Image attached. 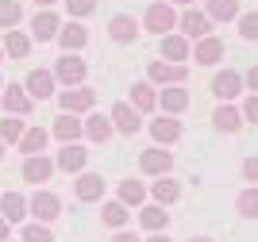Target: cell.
I'll return each mask as SVG.
<instances>
[{
  "instance_id": "6da1fadb",
  "label": "cell",
  "mask_w": 258,
  "mask_h": 242,
  "mask_svg": "<svg viewBox=\"0 0 258 242\" xmlns=\"http://www.w3.org/2000/svg\"><path fill=\"white\" fill-rule=\"evenodd\" d=\"M27 211L46 227V223H54L58 215H62V200H58L54 192H35L31 200H27Z\"/></svg>"
},
{
  "instance_id": "7a4b0ae2",
  "label": "cell",
  "mask_w": 258,
  "mask_h": 242,
  "mask_svg": "<svg viewBox=\"0 0 258 242\" xmlns=\"http://www.w3.org/2000/svg\"><path fill=\"white\" fill-rule=\"evenodd\" d=\"M173 23H177V16H173V8L170 4H151V8H147V16H143V27H147V31H154V35H170V27Z\"/></svg>"
},
{
  "instance_id": "3957f363",
  "label": "cell",
  "mask_w": 258,
  "mask_h": 242,
  "mask_svg": "<svg viewBox=\"0 0 258 242\" xmlns=\"http://www.w3.org/2000/svg\"><path fill=\"white\" fill-rule=\"evenodd\" d=\"M93 100H97V93H93V89H81V85H77V89H66V93L58 96V104H62L66 116L89 112V108H93Z\"/></svg>"
},
{
  "instance_id": "277c9868",
  "label": "cell",
  "mask_w": 258,
  "mask_h": 242,
  "mask_svg": "<svg viewBox=\"0 0 258 242\" xmlns=\"http://www.w3.org/2000/svg\"><path fill=\"white\" fill-rule=\"evenodd\" d=\"M54 77L62 85H70V89H77V85L85 81V62L74 58V54H66V58H58V65H54Z\"/></svg>"
},
{
  "instance_id": "5b68a950",
  "label": "cell",
  "mask_w": 258,
  "mask_h": 242,
  "mask_svg": "<svg viewBox=\"0 0 258 242\" xmlns=\"http://www.w3.org/2000/svg\"><path fill=\"white\" fill-rule=\"evenodd\" d=\"M89 162V150L85 146H77V142H66L62 150H58V158H54V166L66 169V173H81Z\"/></svg>"
},
{
  "instance_id": "8992f818",
  "label": "cell",
  "mask_w": 258,
  "mask_h": 242,
  "mask_svg": "<svg viewBox=\"0 0 258 242\" xmlns=\"http://www.w3.org/2000/svg\"><path fill=\"white\" fill-rule=\"evenodd\" d=\"M208 31H212V20H208L205 12H185L181 16V39H208Z\"/></svg>"
},
{
  "instance_id": "52a82bcc",
  "label": "cell",
  "mask_w": 258,
  "mask_h": 242,
  "mask_svg": "<svg viewBox=\"0 0 258 242\" xmlns=\"http://www.w3.org/2000/svg\"><path fill=\"white\" fill-rule=\"evenodd\" d=\"M108 119H112V127H116L119 135H135V131H139V127H143L139 112H135V108H131V104H116V108H112V116H108Z\"/></svg>"
},
{
  "instance_id": "ba28073f",
  "label": "cell",
  "mask_w": 258,
  "mask_h": 242,
  "mask_svg": "<svg viewBox=\"0 0 258 242\" xmlns=\"http://www.w3.org/2000/svg\"><path fill=\"white\" fill-rule=\"evenodd\" d=\"M147 77H151L154 85H181V81H185V65L151 62V65H147Z\"/></svg>"
},
{
  "instance_id": "9c48e42d",
  "label": "cell",
  "mask_w": 258,
  "mask_h": 242,
  "mask_svg": "<svg viewBox=\"0 0 258 242\" xmlns=\"http://www.w3.org/2000/svg\"><path fill=\"white\" fill-rule=\"evenodd\" d=\"M74 189H77V200L81 204H93L104 196V181H100V173H81Z\"/></svg>"
},
{
  "instance_id": "30bf717a",
  "label": "cell",
  "mask_w": 258,
  "mask_h": 242,
  "mask_svg": "<svg viewBox=\"0 0 258 242\" xmlns=\"http://www.w3.org/2000/svg\"><path fill=\"white\" fill-rule=\"evenodd\" d=\"M23 89H27V96H31V100H50V96H54V73L35 69V73L27 77V85H23Z\"/></svg>"
},
{
  "instance_id": "8fae6325",
  "label": "cell",
  "mask_w": 258,
  "mask_h": 242,
  "mask_svg": "<svg viewBox=\"0 0 258 242\" xmlns=\"http://www.w3.org/2000/svg\"><path fill=\"white\" fill-rule=\"evenodd\" d=\"M0 100H4V112H12V116H27V112H31V96L23 93L20 85H8V89L0 93Z\"/></svg>"
},
{
  "instance_id": "7c38bea8",
  "label": "cell",
  "mask_w": 258,
  "mask_h": 242,
  "mask_svg": "<svg viewBox=\"0 0 258 242\" xmlns=\"http://www.w3.org/2000/svg\"><path fill=\"white\" fill-rule=\"evenodd\" d=\"M239 89H243V77H239L235 69H224V73H216V81H212V93L220 96V100H235Z\"/></svg>"
},
{
  "instance_id": "4fadbf2b",
  "label": "cell",
  "mask_w": 258,
  "mask_h": 242,
  "mask_svg": "<svg viewBox=\"0 0 258 242\" xmlns=\"http://www.w3.org/2000/svg\"><path fill=\"white\" fill-rule=\"evenodd\" d=\"M58 27H62V23H58V16H54V12H39V16L31 20V35H35L39 42L58 39Z\"/></svg>"
},
{
  "instance_id": "5bb4252c",
  "label": "cell",
  "mask_w": 258,
  "mask_h": 242,
  "mask_svg": "<svg viewBox=\"0 0 258 242\" xmlns=\"http://www.w3.org/2000/svg\"><path fill=\"white\" fill-rule=\"evenodd\" d=\"M54 173V162L43 158V154H35V158L23 162V181H31V185H39V181H50Z\"/></svg>"
},
{
  "instance_id": "9a60e30c",
  "label": "cell",
  "mask_w": 258,
  "mask_h": 242,
  "mask_svg": "<svg viewBox=\"0 0 258 242\" xmlns=\"http://www.w3.org/2000/svg\"><path fill=\"white\" fill-rule=\"evenodd\" d=\"M23 215H27V200H23L20 192H4V196H0V219L16 223V219H23Z\"/></svg>"
},
{
  "instance_id": "2e32d148",
  "label": "cell",
  "mask_w": 258,
  "mask_h": 242,
  "mask_svg": "<svg viewBox=\"0 0 258 242\" xmlns=\"http://www.w3.org/2000/svg\"><path fill=\"white\" fill-rule=\"evenodd\" d=\"M162 54L170 58V65H185V58H189V39H181V35H162Z\"/></svg>"
},
{
  "instance_id": "e0dca14e",
  "label": "cell",
  "mask_w": 258,
  "mask_h": 242,
  "mask_svg": "<svg viewBox=\"0 0 258 242\" xmlns=\"http://www.w3.org/2000/svg\"><path fill=\"white\" fill-rule=\"evenodd\" d=\"M212 123H216V131H227V135H235L239 127H243V116H239V108L220 104V108L212 112Z\"/></svg>"
},
{
  "instance_id": "ac0fdd59",
  "label": "cell",
  "mask_w": 258,
  "mask_h": 242,
  "mask_svg": "<svg viewBox=\"0 0 258 242\" xmlns=\"http://www.w3.org/2000/svg\"><path fill=\"white\" fill-rule=\"evenodd\" d=\"M58 42L66 46V54H74V50H81L89 42V35H85L81 23H66V27H58Z\"/></svg>"
},
{
  "instance_id": "d6986e66",
  "label": "cell",
  "mask_w": 258,
  "mask_h": 242,
  "mask_svg": "<svg viewBox=\"0 0 258 242\" xmlns=\"http://www.w3.org/2000/svg\"><path fill=\"white\" fill-rule=\"evenodd\" d=\"M139 166H143V173H154V177H162V173H170L173 158H170V150H147Z\"/></svg>"
},
{
  "instance_id": "ffe728a7",
  "label": "cell",
  "mask_w": 258,
  "mask_h": 242,
  "mask_svg": "<svg viewBox=\"0 0 258 242\" xmlns=\"http://www.w3.org/2000/svg\"><path fill=\"white\" fill-rule=\"evenodd\" d=\"M0 50L8 54L12 62H20V58H27V54H31V39H27L23 31H8V35H4V46H0Z\"/></svg>"
},
{
  "instance_id": "44dd1931",
  "label": "cell",
  "mask_w": 258,
  "mask_h": 242,
  "mask_svg": "<svg viewBox=\"0 0 258 242\" xmlns=\"http://www.w3.org/2000/svg\"><path fill=\"white\" fill-rule=\"evenodd\" d=\"M108 35L116 42H135V35H139V23L131 20V16H112V23H108Z\"/></svg>"
},
{
  "instance_id": "7402d4cb",
  "label": "cell",
  "mask_w": 258,
  "mask_h": 242,
  "mask_svg": "<svg viewBox=\"0 0 258 242\" xmlns=\"http://www.w3.org/2000/svg\"><path fill=\"white\" fill-rule=\"evenodd\" d=\"M193 58H197L201 65H216L220 58H224V42L208 35V39H201V42H197V54H193Z\"/></svg>"
},
{
  "instance_id": "603a6c76",
  "label": "cell",
  "mask_w": 258,
  "mask_h": 242,
  "mask_svg": "<svg viewBox=\"0 0 258 242\" xmlns=\"http://www.w3.org/2000/svg\"><path fill=\"white\" fill-rule=\"evenodd\" d=\"M131 104H135V112H154L158 93H154L147 81H139V85H131Z\"/></svg>"
},
{
  "instance_id": "cb8c5ba5",
  "label": "cell",
  "mask_w": 258,
  "mask_h": 242,
  "mask_svg": "<svg viewBox=\"0 0 258 242\" xmlns=\"http://www.w3.org/2000/svg\"><path fill=\"white\" fill-rule=\"evenodd\" d=\"M162 108H166V112H173V116H177V112H185V108H189V93H185L181 85L162 89Z\"/></svg>"
},
{
  "instance_id": "d4e9b609",
  "label": "cell",
  "mask_w": 258,
  "mask_h": 242,
  "mask_svg": "<svg viewBox=\"0 0 258 242\" xmlns=\"http://www.w3.org/2000/svg\"><path fill=\"white\" fill-rule=\"evenodd\" d=\"M151 135H154V142H177L181 138V123L177 119H154Z\"/></svg>"
},
{
  "instance_id": "484cf974",
  "label": "cell",
  "mask_w": 258,
  "mask_h": 242,
  "mask_svg": "<svg viewBox=\"0 0 258 242\" xmlns=\"http://www.w3.org/2000/svg\"><path fill=\"white\" fill-rule=\"evenodd\" d=\"M151 196L158 200V208H166V204H173L177 196H181V189H177V181H166V177H158L151 185Z\"/></svg>"
},
{
  "instance_id": "4316f807",
  "label": "cell",
  "mask_w": 258,
  "mask_h": 242,
  "mask_svg": "<svg viewBox=\"0 0 258 242\" xmlns=\"http://www.w3.org/2000/svg\"><path fill=\"white\" fill-rule=\"evenodd\" d=\"M43 146H46V131H43V127H31V131H23V138H20V150L27 154V158L43 154Z\"/></svg>"
},
{
  "instance_id": "83f0119b",
  "label": "cell",
  "mask_w": 258,
  "mask_h": 242,
  "mask_svg": "<svg viewBox=\"0 0 258 242\" xmlns=\"http://www.w3.org/2000/svg\"><path fill=\"white\" fill-rule=\"evenodd\" d=\"M81 127H85V135L93 142H108L112 138V119L108 116H89V123H81Z\"/></svg>"
},
{
  "instance_id": "f1b7e54d",
  "label": "cell",
  "mask_w": 258,
  "mask_h": 242,
  "mask_svg": "<svg viewBox=\"0 0 258 242\" xmlns=\"http://www.w3.org/2000/svg\"><path fill=\"white\" fill-rule=\"evenodd\" d=\"M81 119H74V116H62V119H54V135L62 138V142H77L81 138Z\"/></svg>"
},
{
  "instance_id": "f546056e",
  "label": "cell",
  "mask_w": 258,
  "mask_h": 242,
  "mask_svg": "<svg viewBox=\"0 0 258 242\" xmlns=\"http://www.w3.org/2000/svg\"><path fill=\"white\" fill-rule=\"evenodd\" d=\"M239 16V0H208V20H235Z\"/></svg>"
},
{
  "instance_id": "4dcf8cb0",
  "label": "cell",
  "mask_w": 258,
  "mask_h": 242,
  "mask_svg": "<svg viewBox=\"0 0 258 242\" xmlns=\"http://www.w3.org/2000/svg\"><path fill=\"white\" fill-rule=\"evenodd\" d=\"M143 227H147V231H162V227H166V223H170V211H162L158 204H151V208H143Z\"/></svg>"
},
{
  "instance_id": "1f68e13d",
  "label": "cell",
  "mask_w": 258,
  "mask_h": 242,
  "mask_svg": "<svg viewBox=\"0 0 258 242\" xmlns=\"http://www.w3.org/2000/svg\"><path fill=\"white\" fill-rule=\"evenodd\" d=\"M239 215H247V219H258V185L247 192H239V200H235Z\"/></svg>"
},
{
  "instance_id": "d6a6232c",
  "label": "cell",
  "mask_w": 258,
  "mask_h": 242,
  "mask_svg": "<svg viewBox=\"0 0 258 242\" xmlns=\"http://www.w3.org/2000/svg\"><path fill=\"white\" fill-rule=\"evenodd\" d=\"M20 138H23V119L4 116L0 119V142H20Z\"/></svg>"
},
{
  "instance_id": "836d02e7",
  "label": "cell",
  "mask_w": 258,
  "mask_h": 242,
  "mask_svg": "<svg viewBox=\"0 0 258 242\" xmlns=\"http://www.w3.org/2000/svg\"><path fill=\"white\" fill-rule=\"evenodd\" d=\"M143 196H147V189L139 181H123L119 185V204H143Z\"/></svg>"
},
{
  "instance_id": "e575fe53",
  "label": "cell",
  "mask_w": 258,
  "mask_h": 242,
  "mask_svg": "<svg viewBox=\"0 0 258 242\" xmlns=\"http://www.w3.org/2000/svg\"><path fill=\"white\" fill-rule=\"evenodd\" d=\"M16 23H20V4H16V0H0V27L12 31Z\"/></svg>"
},
{
  "instance_id": "d590c367",
  "label": "cell",
  "mask_w": 258,
  "mask_h": 242,
  "mask_svg": "<svg viewBox=\"0 0 258 242\" xmlns=\"http://www.w3.org/2000/svg\"><path fill=\"white\" fill-rule=\"evenodd\" d=\"M100 211H104V223H108V227H123V223H127V208H123V204H119V200L104 204V208H100Z\"/></svg>"
},
{
  "instance_id": "8d00e7d4",
  "label": "cell",
  "mask_w": 258,
  "mask_h": 242,
  "mask_svg": "<svg viewBox=\"0 0 258 242\" xmlns=\"http://www.w3.org/2000/svg\"><path fill=\"white\" fill-rule=\"evenodd\" d=\"M23 242H54V234L43 223H31V227H23Z\"/></svg>"
},
{
  "instance_id": "74e56055",
  "label": "cell",
  "mask_w": 258,
  "mask_h": 242,
  "mask_svg": "<svg viewBox=\"0 0 258 242\" xmlns=\"http://www.w3.org/2000/svg\"><path fill=\"white\" fill-rule=\"evenodd\" d=\"M239 35H243V39H258V12L239 16Z\"/></svg>"
},
{
  "instance_id": "f35d334b",
  "label": "cell",
  "mask_w": 258,
  "mask_h": 242,
  "mask_svg": "<svg viewBox=\"0 0 258 242\" xmlns=\"http://www.w3.org/2000/svg\"><path fill=\"white\" fill-rule=\"evenodd\" d=\"M66 8H70V16H89L97 8V0H66Z\"/></svg>"
},
{
  "instance_id": "ab89813d",
  "label": "cell",
  "mask_w": 258,
  "mask_h": 242,
  "mask_svg": "<svg viewBox=\"0 0 258 242\" xmlns=\"http://www.w3.org/2000/svg\"><path fill=\"white\" fill-rule=\"evenodd\" d=\"M243 119H250V123H258V96H247V104H243V112H239Z\"/></svg>"
},
{
  "instance_id": "60d3db41",
  "label": "cell",
  "mask_w": 258,
  "mask_h": 242,
  "mask_svg": "<svg viewBox=\"0 0 258 242\" xmlns=\"http://www.w3.org/2000/svg\"><path fill=\"white\" fill-rule=\"evenodd\" d=\"M243 177L258 185V158H247V162H243Z\"/></svg>"
},
{
  "instance_id": "b9f144b4",
  "label": "cell",
  "mask_w": 258,
  "mask_h": 242,
  "mask_svg": "<svg viewBox=\"0 0 258 242\" xmlns=\"http://www.w3.org/2000/svg\"><path fill=\"white\" fill-rule=\"evenodd\" d=\"M243 81H247V89H250V96H258V65L254 69H250L247 77H243Z\"/></svg>"
},
{
  "instance_id": "7bdbcfd3",
  "label": "cell",
  "mask_w": 258,
  "mask_h": 242,
  "mask_svg": "<svg viewBox=\"0 0 258 242\" xmlns=\"http://www.w3.org/2000/svg\"><path fill=\"white\" fill-rule=\"evenodd\" d=\"M112 242H139V238H135V234H127V231H119V234H116Z\"/></svg>"
},
{
  "instance_id": "ee69618b",
  "label": "cell",
  "mask_w": 258,
  "mask_h": 242,
  "mask_svg": "<svg viewBox=\"0 0 258 242\" xmlns=\"http://www.w3.org/2000/svg\"><path fill=\"white\" fill-rule=\"evenodd\" d=\"M8 227H12V223H4V219H0V238H8Z\"/></svg>"
},
{
  "instance_id": "f6af8a7d",
  "label": "cell",
  "mask_w": 258,
  "mask_h": 242,
  "mask_svg": "<svg viewBox=\"0 0 258 242\" xmlns=\"http://www.w3.org/2000/svg\"><path fill=\"white\" fill-rule=\"evenodd\" d=\"M147 242H170V238H166V234H154V238H147Z\"/></svg>"
},
{
  "instance_id": "bcb514c9",
  "label": "cell",
  "mask_w": 258,
  "mask_h": 242,
  "mask_svg": "<svg viewBox=\"0 0 258 242\" xmlns=\"http://www.w3.org/2000/svg\"><path fill=\"white\" fill-rule=\"evenodd\" d=\"M35 4H43V8H46V4H54V0H35Z\"/></svg>"
},
{
  "instance_id": "7dc6e473",
  "label": "cell",
  "mask_w": 258,
  "mask_h": 242,
  "mask_svg": "<svg viewBox=\"0 0 258 242\" xmlns=\"http://www.w3.org/2000/svg\"><path fill=\"white\" fill-rule=\"evenodd\" d=\"M173 4H193V0H173Z\"/></svg>"
},
{
  "instance_id": "c3c4849f",
  "label": "cell",
  "mask_w": 258,
  "mask_h": 242,
  "mask_svg": "<svg viewBox=\"0 0 258 242\" xmlns=\"http://www.w3.org/2000/svg\"><path fill=\"white\" fill-rule=\"evenodd\" d=\"M193 242H212V238H193Z\"/></svg>"
},
{
  "instance_id": "681fc988",
  "label": "cell",
  "mask_w": 258,
  "mask_h": 242,
  "mask_svg": "<svg viewBox=\"0 0 258 242\" xmlns=\"http://www.w3.org/2000/svg\"><path fill=\"white\" fill-rule=\"evenodd\" d=\"M0 158H4V142H0Z\"/></svg>"
},
{
  "instance_id": "f907efd6",
  "label": "cell",
  "mask_w": 258,
  "mask_h": 242,
  "mask_svg": "<svg viewBox=\"0 0 258 242\" xmlns=\"http://www.w3.org/2000/svg\"><path fill=\"white\" fill-rule=\"evenodd\" d=\"M0 58H4V50H0Z\"/></svg>"
},
{
  "instance_id": "816d5d0a",
  "label": "cell",
  "mask_w": 258,
  "mask_h": 242,
  "mask_svg": "<svg viewBox=\"0 0 258 242\" xmlns=\"http://www.w3.org/2000/svg\"><path fill=\"white\" fill-rule=\"evenodd\" d=\"M0 89H4V81H0Z\"/></svg>"
}]
</instances>
